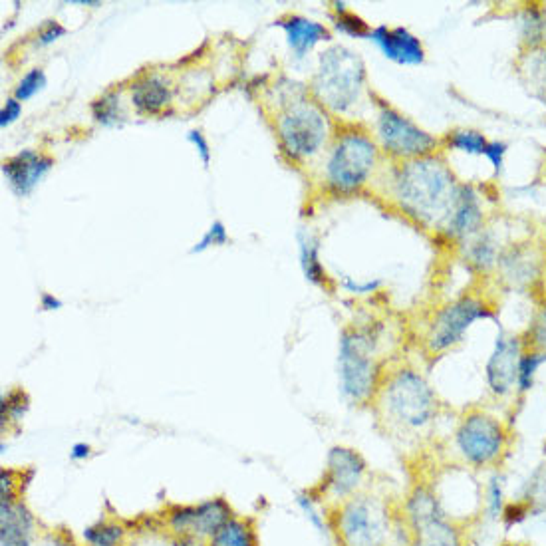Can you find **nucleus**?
I'll use <instances>...</instances> for the list:
<instances>
[{
  "label": "nucleus",
  "instance_id": "obj_38",
  "mask_svg": "<svg viewBox=\"0 0 546 546\" xmlns=\"http://www.w3.org/2000/svg\"><path fill=\"white\" fill-rule=\"evenodd\" d=\"M296 505L298 509L304 513V517L310 521V525L318 531V533H326V521L324 515L318 509V499H314L310 493H300L296 497Z\"/></svg>",
  "mask_w": 546,
  "mask_h": 546
},
{
  "label": "nucleus",
  "instance_id": "obj_21",
  "mask_svg": "<svg viewBox=\"0 0 546 546\" xmlns=\"http://www.w3.org/2000/svg\"><path fill=\"white\" fill-rule=\"evenodd\" d=\"M276 26L284 30L288 48L296 58L308 56L322 42H332V30L328 26L300 14H288L280 18Z\"/></svg>",
  "mask_w": 546,
  "mask_h": 546
},
{
  "label": "nucleus",
  "instance_id": "obj_25",
  "mask_svg": "<svg viewBox=\"0 0 546 546\" xmlns=\"http://www.w3.org/2000/svg\"><path fill=\"white\" fill-rule=\"evenodd\" d=\"M298 263L304 278L314 286H326L330 282L326 267L320 261V241L310 231H298Z\"/></svg>",
  "mask_w": 546,
  "mask_h": 546
},
{
  "label": "nucleus",
  "instance_id": "obj_13",
  "mask_svg": "<svg viewBox=\"0 0 546 546\" xmlns=\"http://www.w3.org/2000/svg\"><path fill=\"white\" fill-rule=\"evenodd\" d=\"M368 475V461L364 455L346 445H334L326 455L320 497L332 499L336 505L358 495ZM334 505V507H336Z\"/></svg>",
  "mask_w": 546,
  "mask_h": 546
},
{
  "label": "nucleus",
  "instance_id": "obj_34",
  "mask_svg": "<svg viewBox=\"0 0 546 546\" xmlns=\"http://www.w3.org/2000/svg\"><path fill=\"white\" fill-rule=\"evenodd\" d=\"M48 80H46V72L42 68H30L16 84L14 88V98L22 104L32 100L36 94H40L46 88Z\"/></svg>",
  "mask_w": 546,
  "mask_h": 546
},
{
  "label": "nucleus",
  "instance_id": "obj_31",
  "mask_svg": "<svg viewBox=\"0 0 546 546\" xmlns=\"http://www.w3.org/2000/svg\"><path fill=\"white\" fill-rule=\"evenodd\" d=\"M209 546H257V535L249 521L233 517L209 541Z\"/></svg>",
  "mask_w": 546,
  "mask_h": 546
},
{
  "label": "nucleus",
  "instance_id": "obj_26",
  "mask_svg": "<svg viewBox=\"0 0 546 546\" xmlns=\"http://www.w3.org/2000/svg\"><path fill=\"white\" fill-rule=\"evenodd\" d=\"M92 120L102 128H116L126 122V108L120 90H108L90 104Z\"/></svg>",
  "mask_w": 546,
  "mask_h": 546
},
{
  "label": "nucleus",
  "instance_id": "obj_14",
  "mask_svg": "<svg viewBox=\"0 0 546 546\" xmlns=\"http://www.w3.org/2000/svg\"><path fill=\"white\" fill-rule=\"evenodd\" d=\"M545 274V251L533 241H519L505 245L493 276L509 292H531Z\"/></svg>",
  "mask_w": 546,
  "mask_h": 546
},
{
  "label": "nucleus",
  "instance_id": "obj_23",
  "mask_svg": "<svg viewBox=\"0 0 546 546\" xmlns=\"http://www.w3.org/2000/svg\"><path fill=\"white\" fill-rule=\"evenodd\" d=\"M519 52L546 48V4L527 2L515 12Z\"/></svg>",
  "mask_w": 546,
  "mask_h": 546
},
{
  "label": "nucleus",
  "instance_id": "obj_36",
  "mask_svg": "<svg viewBox=\"0 0 546 546\" xmlns=\"http://www.w3.org/2000/svg\"><path fill=\"white\" fill-rule=\"evenodd\" d=\"M229 243V231L225 227L223 221H213L209 225V229L203 233V237L191 247V255H201L209 249H217V247H225Z\"/></svg>",
  "mask_w": 546,
  "mask_h": 546
},
{
  "label": "nucleus",
  "instance_id": "obj_46",
  "mask_svg": "<svg viewBox=\"0 0 546 546\" xmlns=\"http://www.w3.org/2000/svg\"><path fill=\"white\" fill-rule=\"evenodd\" d=\"M40 308L44 312H52V310H60L62 308V300L58 296H54L52 292H44L40 296Z\"/></svg>",
  "mask_w": 546,
  "mask_h": 546
},
{
  "label": "nucleus",
  "instance_id": "obj_33",
  "mask_svg": "<svg viewBox=\"0 0 546 546\" xmlns=\"http://www.w3.org/2000/svg\"><path fill=\"white\" fill-rule=\"evenodd\" d=\"M523 340L527 348L546 352V296L535 308L527 330L523 332Z\"/></svg>",
  "mask_w": 546,
  "mask_h": 546
},
{
  "label": "nucleus",
  "instance_id": "obj_49",
  "mask_svg": "<svg viewBox=\"0 0 546 546\" xmlns=\"http://www.w3.org/2000/svg\"><path fill=\"white\" fill-rule=\"evenodd\" d=\"M141 546H171V543H161V541H149V543H145V545Z\"/></svg>",
  "mask_w": 546,
  "mask_h": 546
},
{
  "label": "nucleus",
  "instance_id": "obj_39",
  "mask_svg": "<svg viewBox=\"0 0 546 546\" xmlns=\"http://www.w3.org/2000/svg\"><path fill=\"white\" fill-rule=\"evenodd\" d=\"M26 411H28V398L22 390H14L2 400V421L4 423L6 421H20Z\"/></svg>",
  "mask_w": 546,
  "mask_h": 546
},
{
  "label": "nucleus",
  "instance_id": "obj_5",
  "mask_svg": "<svg viewBox=\"0 0 546 546\" xmlns=\"http://www.w3.org/2000/svg\"><path fill=\"white\" fill-rule=\"evenodd\" d=\"M274 130L282 153L294 163H304L320 155L336 132L332 116L308 90L296 84L282 96V104L274 116Z\"/></svg>",
  "mask_w": 546,
  "mask_h": 546
},
{
  "label": "nucleus",
  "instance_id": "obj_15",
  "mask_svg": "<svg viewBox=\"0 0 546 546\" xmlns=\"http://www.w3.org/2000/svg\"><path fill=\"white\" fill-rule=\"evenodd\" d=\"M487 197L475 183L461 181L455 205L445 219L439 237L457 249L487 227Z\"/></svg>",
  "mask_w": 546,
  "mask_h": 546
},
{
  "label": "nucleus",
  "instance_id": "obj_20",
  "mask_svg": "<svg viewBox=\"0 0 546 546\" xmlns=\"http://www.w3.org/2000/svg\"><path fill=\"white\" fill-rule=\"evenodd\" d=\"M503 249L505 245L499 233L487 225L471 241L461 245L459 253L465 267L475 276H493L497 271Z\"/></svg>",
  "mask_w": 546,
  "mask_h": 546
},
{
  "label": "nucleus",
  "instance_id": "obj_1",
  "mask_svg": "<svg viewBox=\"0 0 546 546\" xmlns=\"http://www.w3.org/2000/svg\"><path fill=\"white\" fill-rule=\"evenodd\" d=\"M382 197L423 231H441L461 181L441 153L390 163L380 177Z\"/></svg>",
  "mask_w": 546,
  "mask_h": 546
},
{
  "label": "nucleus",
  "instance_id": "obj_43",
  "mask_svg": "<svg viewBox=\"0 0 546 546\" xmlns=\"http://www.w3.org/2000/svg\"><path fill=\"white\" fill-rule=\"evenodd\" d=\"M20 116H22V104L14 96L8 98L0 110V128L2 130L10 128Z\"/></svg>",
  "mask_w": 546,
  "mask_h": 546
},
{
  "label": "nucleus",
  "instance_id": "obj_11",
  "mask_svg": "<svg viewBox=\"0 0 546 546\" xmlns=\"http://www.w3.org/2000/svg\"><path fill=\"white\" fill-rule=\"evenodd\" d=\"M372 136L390 163H402L441 153V137L423 130L386 100L376 102Z\"/></svg>",
  "mask_w": 546,
  "mask_h": 546
},
{
  "label": "nucleus",
  "instance_id": "obj_47",
  "mask_svg": "<svg viewBox=\"0 0 546 546\" xmlns=\"http://www.w3.org/2000/svg\"><path fill=\"white\" fill-rule=\"evenodd\" d=\"M171 546H209L205 545V541L201 539H193V537H177L171 541Z\"/></svg>",
  "mask_w": 546,
  "mask_h": 546
},
{
  "label": "nucleus",
  "instance_id": "obj_18",
  "mask_svg": "<svg viewBox=\"0 0 546 546\" xmlns=\"http://www.w3.org/2000/svg\"><path fill=\"white\" fill-rule=\"evenodd\" d=\"M370 42L382 52V56L398 66L415 68L425 64V46L419 36H415L406 26H386L378 24L370 32Z\"/></svg>",
  "mask_w": 546,
  "mask_h": 546
},
{
  "label": "nucleus",
  "instance_id": "obj_24",
  "mask_svg": "<svg viewBox=\"0 0 546 546\" xmlns=\"http://www.w3.org/2000/svg\"><path fill=\"white\" fill-rule=\"evenodd\" d=\"M515 74L523 90L546 106V48L533 52H519Z\"/></svg>",
  "mask_w": 546,
  "mask_h": 546
},
{
  "label": "nucleus",
  "instance_id": "obj_41",
  "mask_svg": "<svg viewBox=\"0 0 546 546\" xmlns=\"http://www.w3.org/2000/svg\"><path fill=\"white\" fill-rule=\"evenodd\" d=\"M66 36V28L58 22V20H48L34 36V44L44 48V46H52L54 42H58L60 38Z\"/></svg>",
  "mask_w": 546,
  "mask_h": 546
},
{
  "label": "nucleus",
  "instance_id": "obj_6",
  "mask_svg": "<svg viewBox=\"0 0 546 546\" xmlns=\"http://www.w3.org/2000/svg\"><path fill=\"white\" fill-rule=\"evenodd\" d=\"M380 330L376 326H348L338 340V386L352 406L374 404L384 380L378 360Z\"/></svg>",
  "mask_w": 546,
  "mask_h": 546
},
{
  "label": "nucleus",
  "instance_id": "obj_29",
  "mask_svg": "<svg viewBox=\"0 0 546 546\" xmlns=\"http://www.w3.org/2000/svg\"><path fill=\"white\" fill-rule=\"evenodd\" d=\"M546 366V352L525 348L521 360H519V370H517V396L523 398L527 396L535 384L541 368Z\"/></svg>",
  "mask_w": 546,
  "mask_h": 546
},
{
  "label": "nucleus",
  "instance_id": "obj_16",
  "mask_svg": "<svg viewBox=\"0 0 546 546\" xmlns=\"http://www.w3.org/2000/svg\"><path fill=\"white\" fill-rule=\"evenodd\" d=\"M233 519L231 507L225 499L215 497L199 505L175 507L167 517V527L173 537H193V539H213L227 521Z\"/></svg>",
  "mask_w": 546,
  "mask_h": 546
},
{
  "label": "nucleus",
  "instance_id": "obj_44",
  "mask_svg": "<svg viewBox=\"0 0 546 546\" xmlns=\"http://www.w3.org/2000/svg\"><path fill=\"white\" fill-rule=\"evenodd\" d=\"M34 546H78L76 541L72 539V535L62 533V531H50L44 537L38 539V543Z\"/></svg>",
  "mask_w": 546,
  "mask_h": 546
},
{
  "label": "nucleus",
  "instance_id": "obj_3",
  "mask_svg": "<svg viewBox=\"0 0 546 546\" xmlns=\"http://www.w3.org/2000/svg\"><path fill=\"white\" fill-rule=\"evenodd\" d=\"M310 94L330 116L344 120L360 116L370 100L368 72L362 56L342 44H332L320 52L316 72L310 80Z\"/></svg>",
  "mask_w": 546,
  "mask_h": 546
},
{
  "label": "nucleus",
  "instance_id": "obj_32",
  "mask_svg": "<svg viewBox=\"0 0 546 546\" xmlns=\"http://www.w3.org/2000/svg\"><path fill=\"white\" fill-rule=\"evenodd\" d=\"M88 546H124L126 529L116 521H98L82 533Z\"/></svg>",
  "mask_w": 546,
  "mask_h": 546
},
{
  "label": "nucleus",
  "instance_id": "obj_7",
  "mask_svg": "<svg viewBox=\"0 0 546 546\" xmlns=\"http://www.w3.org/2000/svg\"><path fill=\"white\" fill-rule=\"evenodd\" d=\"M511 439V427L503 417L485 408H471L459 417L451 445L461 465L473 471H493L507 459Z\"/></svg>",
  "mask_w": 546,
  "mask_h": 546
},
{
  "label": "nucleus",
  "instance_id": "obj_12",
  "mask_svg": "<svg viewBox=\"0 0 546 546\" xmlns=\"http://www.w3.org/2000/svg\"><path fill=\"white\" fill-rule=\"evenodd\" d=\"M525 348L523 334L499 330L483 370L485 388L493 400L505 402L517 396V370Z\"/></svg>",
  "mask_w": 546,
  "mask_h": 546
},
{
  "label": "nucleus",
  "instance_id": "obj_17",
  "mask_svg": "<svg viewBox=\"0 0 546 546\" xmlns=\"http://www.w3.org/2000/svg\"><path fill=\"white\" fill-rule=\"evenodd\" d=\"M54 167V159L36 149H22L2 161V177L10 191L28 197Z\"/></svg>",
  "mask_w": 546,
  "mask_h": 546
},
{
  "label": "nucleus",
  "instance_id": "obj_48",
  "mask_svg": "<svg viewBox=\"0 0 546 546\" xmlns=\"http://www.w3.org/2000/svg\"><path fill=\"white\" fill-rule=\"evenodd\" d=\"M499 546H533L529 545V543H517V541H505V543H501Z\"/></svg>",
  "mask_w": 546,
  "mask_h": 546
},
{
  "label": "nucleus",
  "instance_id": "obj_22",
  "mask_svg": "<svg viewBox=\"0 0 546 546\" xmlns=\"http://www.w3.org/2000/svg\"><path fill=\"white\" fill-rule=\"evenodd\" d=\"M34 531V517L20 499L0 503V546H34Z\"/></svg>",
  "mask_w": 546,
  "mask_h": 546
},
{
  "label": "nucleus",
  "instance_id": "obj_30",
  "mask_svg": "<svg viewBox=\"0 0 546 546\" xmlns=\"http://www.w3.org/2000/svg\"><path fill=\"white\" fill-rule=\"evenodd\" d=\"M505 505H507V493H505V479L501 473H493L485 487H483V495H481V509H483V515L489 519V521H495L499 523L501 521V515L505 511Z\"/></svg>",
  "mask_w": 546,
  "mask_h": 546
},
{
  "label": "nucleus",
  "instance_id": "obj_2",
  "mask_svg": "<svg viewBox=\"0 0 546 546\" xmlns=\"http://www.w3.org/2000/svg\"><path fill=\"white\" fill-rule=\"evenodd\" d=\"M374 404L388 431L402 437L425 433L441 411L437 392L427 378L411 366H400L390 374L386 372Z\"/></svg>",
  "mask_w": 546,
  "mask_h": 546
},
{
  "label": "nucleus",
  "instance_id": "obj_37",
  "mask_svg": "<svg viewBox=\"0 0 546 546\" xmlns=\"http://www.w3.org/2000/svg\"><path fill=\"white\" fill-rule=\"evenodd\" d=\"M338 284L342 290L354 294V296H368V294H374L382 288L384 280L382 278H368V280H358L354 276H348V274H340L338 278Z\"/></svg>",
  "mask_w": 546,
  "mask_h": 546
},
{
  "label": "nucleus",
  "instance_id": "obj_19",
  "mask_svg": "<svg viewBox=\"0 0 546 546\" xmlns=\"http://www.w3.org/2000/svg\"><path fill=\"white\" fill-rule=\"evenodd\" d=\"M130 102L139 116H159L173 104L171 82L157 72L139 74L130 84Z\"/></svg>",
  "mask_w": 546,
  "mask_h": 546
},
{
  "label": "nucleus",
  "instance_id": "obj_4",
  "mask_svg": "<svg viewBox=\"0 0 546 546\" xmlns=\"http://www.w3.org/2000/svg\"><path fill=\"white\" fill-rule=\"evenodd\" d=\"M382 151L372 136L360 124H344L334 132L328 143L322 181L326 191L336 197H352L366 189L382 165Z\"/></svg>",
  "mask_w": 546,
  "mask_h": 546
},
{
  "label": "nucleus",
  "instance_id": "obj_27",
  "mask_svg": "<svg viewBox=\"0 0 546 546\" xmlns=\"http://www.w3.org/2000/svg\"><path fill=\"white\" fill-rule=\"evenodd\" d=\"M489 137L481 130L473 128H453L445 136L441 137V149L463 153V155H475L483 157L489 145Z\"/></svg>",
  "mask_w": 546,
  "mask_h": 546
},
{
  "label": "nucleus",
  "instance_id": "obj_10",
  "mask_svg": "<svg viewBox=\"0 0 546 546\" xmlns=\"http://www.w3.org/2000/svg\"><path fill=\"white\" fill-rule=\"evenodd\" d=\"M408 546H467V521L451 517L435 489L415 485L404 503Z\"/></svg>",
  "mask_w": 546,
  "mask_h": 546
},
{
  "label": "nucleus",
  "instance_id": "obj_28",
  "mask_svg": "<svg viewBox=\"0 0 546 546\" xmlns=\"http://www.w3.org/2000/svg\"><path fill=\"white\" fill-rule=\"evenodd\" d=\"M332 6H334L332 24L340 34L356 38V40H368L370 38L372 26L360 14L352 12L346 2H332Z\"/></svg>",
  "mask_w": 546,
  "mask_h": 546
},
{
  "label": "nucleus",
  "instance_id": "obj_40",
  "mask_svg": "<svg viewBox=\"0 0 546 546\" xmlns=\"http://www.w3.org/2000/svg\"><path fill=\"white\" fill-rule=\"evenodd\" d=\"M507 153H509V143H505V141H501V139H491V141H489L487 151H485L483 157H485L487 163L491 165L495 177H499V175L503 173Z\"/></svg>",
  "mask_w": 546,
  "mask_h": 546
},
{
  "label": "nucleus",
  "instance_id": "obj_42",
  "mask_svg": "<svg viewBox=\"0 0 546 546\" xmlns=\"http://www.w3.org/2000/svg\"><path fill=\"white\" fill-rule=\"evenodd\" d=\"M187 141L195 147L197 157L201 159L203 167H209L211 157H213V149H211V145H209V141H207L205 134H203L201 130H189V132H187Z\"/></svg>",
  "mask_w": 546,
  "mask_h": 546
},
{
  "label": "nucleus",
  "instance_id": "obj_45",
  "mask_svg": "<svg viewBox=\"0 0 546 546\" xmlns=\"http://www.w3.org/2000/svg\"><path fill=\"white\" fill-rule=\"evenodd\" d=\"M70 457H72V461H76V463H82V461L90 459V457H92V445L86 443V441L74 443V445L70 447Z\"/></svg>",
  "mask_w": 546,
  "mask_h": 546
},
{
  "label": "nucleus",
  "instance_id": "obj_8",
  "mask_svg": "<svg viewBox=\"0 0 546 546\" xmlns=\"http://www.w3.org/2000/svg\"><path fill=\"white\" fill-rule=\"evenodd\" d=\"M497 320L495 304L477 292H463L457 298L439 306L425 330V350L429 356L439 358L465 342L467 334L477 322Z\"/></svg>",
  "mask_w": 546,
  "mask_h": 546
},
{
  "label": "nucleus",
  "instance_id": "obj_9",
  "mask_svg": "<svg viewBox=\"0 0 546 546\" xmlns=\"http://www.w3.org/2000/svg\"><path fill=\"white\" fill-rule=\"evenodd\" d=\"M332 529L338 546H390L396 533L388 505L366 493L334 507Z\"/></svg>",
  "mask_w": 546,
  "mask_h": 546
},
{
  "label": "nucleus",
  "instance_id": "obj_35",
  "mask_svg": "<svg viewBox=\"0 0 546 546\" xmlns=\"http://www.w3.org/2000/svg\"><path fill=\"white\" fill-rule=\"evenodd\" d=\"M535 507H537V503H533V501H529V499H523V497L517 499V501H507L505 511H503L499 523H501L507 531H511L513 527H519V525H523L529 517H533Z\"/></svg>",
  "mask_w": 546,
  "mask_h": 546
}]
</instances>
